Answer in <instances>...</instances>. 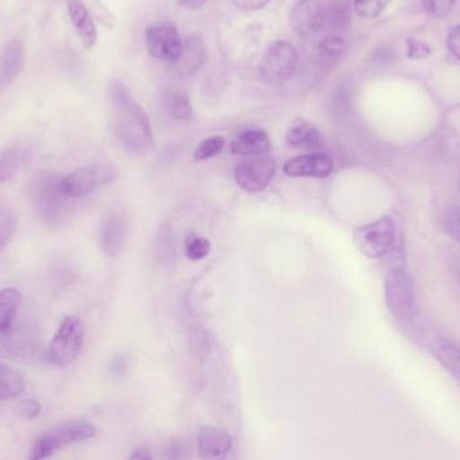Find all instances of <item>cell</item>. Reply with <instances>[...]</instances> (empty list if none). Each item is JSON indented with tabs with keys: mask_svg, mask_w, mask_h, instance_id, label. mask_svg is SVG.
<instances>
[{
	"mask_svg": "<svg viewBox=\"0 0 460 460\" xmlns=\"http://www.w3.org/2000/svg\"><path fill=\"white\" fill-rule=\"evenodd\" d=\"M64 177L53 172H40L31 183V201L45 223L56 226L66 217L72 199L62 188Z\"/></svg>",
	"mask_w": 460,
	"mask_h": 460,
	"instance_id": "1",
	"label": "cell"
},
{
	"mask_svg": "<svg viewBox=\"0 0 460 460\" xmlns=\"http://www.w3.org/2000/svg\"><path fill=\"white\" fill-rule=\"evenodd\" d=\"M85 342V324L77 316H66L48 349V358L57 367H67L80 356Z\"/></svg>",
	"mask_w": 460,
	"mask_h": 460,
	"instance_id": "2",
	"label": "cell"
},
{
	"mask_svg": "<svg viewBox=\"0 0 460 460\" xmlns=\"http://www.w3.org/2000/svg\"><path fill=\"white\" fill-rule=\"evenodd\" d=\"M96 437V429L85 421L61 424L35 443L29 460H45L73 443L84 442Z\"/></svg>",
	"mask_w": 460,
	"mask_h": 460,
	"instance_id": "3",
	"label": "cell"
},
{
	"mask_svg": "<svg viewBox=\"0 0 460 460\" xmlns=\"http://www.w3.org/2000/svg\"><path fill=\"white\" fill-rule=\"evenodd\" d=\"M299 64V53L286 40H276L260 59L261 77L270 85H281L295 75Z\"/></svg>",
	"mask_w": 460,
	"mask_h": 460,
	"instance_id": "4",
	"label": "cell"
},
{
	"mask_svg": "<svg viewBox=\"0 0 460 460\" xmlns=\"http://www.w3.org/2000/svg\"><path fill=\"white\" fill-rule=\"evenodd\" d=\"M385 302L396 318L411 321L416 315L415 289L410 273L402 267L389 270L385 279Z\"/></svg>",
	"mask_w": 460,
	"mask_h": 460,
	"instance_id": "5",
	"label": "cell"
},
{
	"mask_svg": "<svg viewBox=\"0 0 460 460\" xmlns=\"http://www.w3.org/2000/svg\"><path fill=\"white\" fill-rule=\"evenodd\" d=\"M396 241V224L389 216L378 218L367 226H359L354 232L357 248L369 257L380 259L385 256Z\"/></svg>",
	"mask_w": 460,
	"mask_h": 460,
	"instance_id": "6",
	"label": "cell"
},
{
	"mask_svg": "<svg viewBox=\"0 0 460 460\" xmlns=\"http://www.w3.org/2000/svg\"><path fill=\"white\" fill-rule=\"evenodd\" d=\"M146 46L154 58L161 61H180L183 53V40H181L177 27L169 22L151 24L146 30Z\"/></svg>",
	"mask_w": 460,
	"mask_h": 460,
	"instance_id": "7",
	"label": "cell"
},
{
	"mask_svg": "<svg viewBox=\"0 0 460 460\" xmlns=\"http://www.w3.org/2000/svg\"><path fill=\"white\" fill-rule=\"evenodd\" d=\"M278 164L275 159L261 158L246 159L240 162L234 169V180L238 188L248 193H259L264 190L275 177Z\"/></svg>",
	"mask_w": 460,
	"mask_h": 460,
	"instance_id": "8",
	"label": "cell"
},
{
	"mask_svg": "<svg viewBox=\"0 0 460 460\" xmlns=\"http://www.w3.org/2000/svg\"><path fill=\"white\" fill-rule=\"evenodd\" d=\"M113 170L107 166H88L75 170L62 180V188L69 199H78L89 196L97 186L105 185L112 180Z\"/></svg>",
	"mask_w": 460,
	"mask_h": 460,
	"instance_id": "9",
	"label": "cell"
},
{
	"mask_svg": "<svg viewBox=\"0 0 460 460\" xmlns=\"http://www.w3.org/2000/svg\"><path fill=\"white\" fill-rule=\"evenodd\" d=\"M326 7L321 0H299L289 11V27L300 37L318 34L326 23Z\"/></svg>",
	"mask_w": 460,
	"mask_h": 460,
	"instance_id": "10",
	"label": "cell"
},
{
	"mask_svg": "<svg viewBox=\"0 0 460 460\" xmlns=\"http://www.w3.org/2000/svg\"><path fill=\"white\" fill-rule=\"evenodd\" d=\"M111 99H112L116 110L120 113L121 119L119 123L139 129L147 137L148 142L153 143V128H151L150 119L145 110L132 99L123 84L116 83L111 86Z\"/></svg>",
	"mask_w": 460,
	"mask_h": 460,
	"instance_id": "11",
	"label": "cell"
},
{
	"mask_svg": "<svg viewBox=\"0 0 460 460\" xmlns=\"http://www.w3.org/2000/svg\"><path fill=\"white\" fill-rule=\"evenodd\" d=\"M334 170V162L327 154L297 156L284 164V174L291 178H327Z\"/></svg>",
	"mask_w": 460,
	"mask_h": 460,
	"instance_id": "12",
	"label": "cell"
},
{
	"mask_svg": "<svg viewBox=\"0 0 460 460\" xmlns=\"http://www.w3.org/2000/svg\"><path fill=\"white\" fill-rule=\"evenodd\" d=\"M232 446V437L226 429L207 426L199 431V453L202 460H226Z\"/></svg>",
	"mask_w": 460,
	"mask_h": 460,
	"instance_id": "13",
	"label": "cell"
},
{
	"mask_svg": "<svg viewBox=\"0 0 460 460\" xmlns=\"http://www.w3.org/2000/svg\"><path fill=\"white\" fill-rule=\"evenodd\" d=\"M127 221L119 215L102 221L99 230V246L107 257H116L123 252L127 240Z\"/></svg>",
	"mask_w": 460,
	"mask_h": 460,
	"instance_id": "14",
	"label": "cell"
},
{
	"mask_svg": "<svg viewBox=\"0 0 460 460\" xmlns=\"http://www.w3.org/2000/svg\"><path fill=\"white\" fill-rule=\"evenodd\" d=\"M67 13L84 48L92 49L97 43V29L91 13L83 0H66Z\"/></svg>",
	"mask_w": 460,
	"mask_h": 460,
	"instance_id": "15",
	"label": "cell"
},
{
	"mask_svg": "<svg viewBox=\"0 0 460 460\" xmlns=\"http://www.w3.org/2000/svg\"><path fill=\"white\" fill-rule=\"evenodd\" d=\"M270 150V140L267 132L261 129H248L233 139L230 151L234 155L262 156Z\"/></svg>",
	"mask_w": 460,
	"mask_h": 460,
	"instance_id": "16",
	"label": "cell"
},
{
	"mask_svg": "<svg viewBox=\"0 0 460 460\" xmlns=\"http://www.w3.org/2000/svg\"><path fill=\"white\" fill-rule=\"evenodd\" d=\"M24 65V45L22 40H13L3 48L0 53V84L8 85L13 83Z\"/></svg>",
	"mask_w": 460,
	"mask_h": 460,
	"instance_id": "17",
	"label": "cell"
},
{
	"mask_svg": "<svg viewBox=\"0 0 460 460\" xmlns=\"http://www.w3.org/2000/svg\"><path fill=\"white\" fill-rule=\"evenodd\" d=\"M286 140L292 147L302 148V150L318 148L323 145V137H322L321 131L310 121L303 120V119H296L289 124L286 132Z\"/></svg>",
	"mask_w": 460,
	"mask_h": 460,
	"instance_id": "18",
	"label": "cell"
},
{
	"mask_svg": "<svg viewBox=\"0 0 460 460\" xmlns=\"http://www.w3.org/2000/svg\"><path fill=\"white\" fill-rule=\"evenodd\" d=\"M431 353L440 365L460 383V348L445 337L435 338L431 343Z\"/></svg>",
	"mask_w": 460,
	"mask_h": 460,
	"instance_id": "19",
	"label": "cell"
},
{
	"mask_svg": "<svg viewBox=\"0 0 460 460\" xmlns=\"http://www.w3.org/2000/svg\"><path fill=\"white\" fill-rule=\"evenodd\" d=\"M164 111L167 115L175 120L190 121L193 119V107H191L189 94L182 89L167 88L162 96Z\"/></svg>",
	"mask_w": 460,
	"mask_h": 460,
	"instance_id": "20",
	"label": "cell"
},
{
	"mask_svg": "<svg viewBox=\"0 0 460 460\" xmlns=\"http://www.w3.org/2000/svg\"><path fill=\"white\" fill-rule=\"evenodd\" d=\"M155 259L164 268L172 267L177 260V238L170 223H164L156 235Z\"/></svg>",
	"mask_w": 460,
	"mask_h": 460,
	"instance_id": "21",
	"label": "cell"
},
{
	"mask_svg": "<svg viewBox=\"0 0 460 460\" xmlns=\"http://www.w3.org/2000/svg\"><path fill=\"white\" fill-rule=\"evenodd\" d=\"M22 305V294L15 288L0 291V334H8Z\"/></svg>",
	"mask_w": 460,
	"mask_h": 460,
	"instance_id": "22",
	"label": "cell"
},
{
	"mask_svg": "<svg viewBox=\"0 0 460 460\" xmlns=\"http://www.w3.org/2000/svg\"><path fill=\"white\" fill-rule=\"evenodd\" d=\"M205 57H207V50H205L204 43L199 38L191 37L183 42L182 57L177 64H180L181 70L185 75H190L191 73L197 72L202 66Z\"/></svg>",
	"mask_w": 460,
	"mask_h": 460,
	"instance_id": "23",
	"label": "cell"
},
{
	"mask_svg": "<svg viewBox=\"0 0 460 460\" xmlns=\"http://www.w3.org/2000/svg\"><path fill=\"white\" fill-rule=\"evenodd\" d=\"M216 341L212 332L202 326L191 327L189 332V348L191 354L201 362L208 361L215 350Z\"/></svg>",
	"mask_w": 460,
	"mask_h": 460,
	"instance_id": "24",
	"label": "cell"
},
{
	"mask_svg": "<svg viewBox=\"0 0 460 460\" xmlns=\"http://www.w3.org/2000/svg\"><path fill=\"white\" fill-rule=\"evenodd\" d=\"M24 380L21 373L0 364V400L15 399L23 392Z\"/></svg>",
	"mask_w": 460,
	"mask_h": 460,
	"instance_id": "25",
	"label": "cell"
},
{
	"mask_svg": "<svg viewBox=\"0 0 460 460\" xmlns=\"http://www.w3.org/2000/svg\"><path fill=\"white\" fill-rule=\"evenodd\" d=\"M29 153L24 148L15 147L0 154V185L10 181L26 162Z\"/></svg>",
	"mask_w": 460,
	"mask_h": 460,
	"instance_id": "26",
	"label": "cell"
},
{
	"mask_svg": "<svg viewBox=\"0 0 460 460\" xmlns=\"http://www.w3.org/2000/svg\"><path fill=\"white\" fill-rule=\"evenodd\" d=\"M18 230V217L11 208L0 205V251L13 240Z\"/></svg>",
	"mask_w": 460,
	"mask_h": 460,
	"instance_id": "27",
	"label": "cell"
},
{
	"mask_svg": "<svg viewBox=\"0 0 460 460\" xmlns=\"http://www.w3.org/2000/svg\"><path fill=\"white\" fill-rule=\"evenodd\" d=\"M389 0H353L354 11L362 19L378 18L388 7Z\"/></svg>",
	"mask_w": 460,
	"mask_h": 460,
	"instance_id": "28",
	"label": "cell"
},
{
	"mask_svg": "<svg viewBox=\"0 0 460 460\" xmlns=\"http://www.w3.org/2000/svg\"><path fill=\"white\" fill-rule=\"evenodd\" d=\"M226 147V139L223 137H212L202 140L199 147L194 153V159L197 162L208 161V159L215 158Z\"/></svg>",
	"mask_w": 460,
	"mask_h": 460,
	"instance_id": "29",
	"label": "cell"
},
{
	"mask_svg": "<svg viewBox=\"0 0 460 460\" xmlns=\"http://www.w3.org/2000/svg\"><path fill=\"white\" fill-rule=\"evenodd\" d=\"M84 4L88 8L91 13L92 18L96 19L100 24L107 27V29H113L116 24V18L100 0H83Z\"/></svg>",
	"mask_w": 460,
	"mask_h": 460,
	"instance_id": "30",
	"label": "cell"
},
{
	"mask_svg": "<svg viewBox=\"0 0 460 460\" xmlns=\"http://www.w3.org/2000/svg\"><path fill=\"white\" fill-rule=\"evenodd\" d=\"M210 253V241L205 237H191L186 243V256L191 261H199Z\"/></svg>",
	"mask_w": 460,
	"mask_h": 460,
	"instance_id": "31",
	"label": "cell"
},
{
	"mask_svg": "<svg viewBox=\"0 0 460 460\" xmlns=\"http://www.w3.org/2000/svg\"><path fill=\"white\" fill-rule=\"evenodd\" d=\"M443 226H445L446 233L450 235L453 240L460 243V207L454 205L448 208L443 217Z\"/></svg>",
	"mask_w": 460,
	"mask_h": 460,
	"instance_id": "32",
	"label": "cell"
},
{
	"mask_svg": "<svg viewBox=\"0 0 460 460\" xmlns=\"http://www.w3.org/2000/svg\"><path fill=\"white\" fill-rule=\"evenodd\" d=\"M419 2L429 15L442 18L454 10L458 0H419Z\"/></svg>",
	"mask_w": 460,
	"mask_h": 460,
	"instance_id": "33",
	"label": "cell"
},
{
	"mask_svg": "<svg viewBox=\"0 0 460 460\" xmlns=\"http://www.w3.org/2000/svg\"><path fill=\"white\" fill-rule=\"evenodd\" d=\"M408 53L407 57L410 59H424L429 58L432 54V49L427 45L426 42L421 40L408 38L407 40Z\"/></svg>",
	"mask_w": 460,
	"mask_h": 460,
	"instance_id": "34",
	"label": "cell"
},
{
	"mask_svg": "<svg viewBox=\"0 0 460 460\" xmlns=\"http://www.w3.org/2000/svg\"><path fill=\"white\" fill-rule=\"evenodd\" d=\"M448 51L460 61V23L451 27L446 37Z\"/></svg>",
	"mask_w": 460,
	"mask_h": 460,
	"instance_id": "35",
	"label": "cell"
},
{
	"mask_svg": "<svg viewBox=\"0 0 460 460\" xmlns=\"http://www.w3.org/2000/svg\"><path fill=\"white\" fill-rule=\"evenodd\" d=\"M343 46H345V43H343L342 38L329 37L322 42L321 50L322 53H326L327 56L337 57L342 53Z\"/></svg>",
	"mask_w": 460,
	"mask_h": 460,
	"instance_id": "36",
	"label": "cell"
},
{
	"mask_svg": "<svg viewBox=\"0 0 460 460\" xmlns=\"http://www.w3.org/2000/svg\"><path fill=\"white\" fill-rule=\"evenodd\" d=\"M40 412V402H35V400H26V402H22L21 404H19L18 415L21 416V418L26 419V420L37 418Z\"/></svg>",
	"mask_w": 460,
	"mask_h": 460,
	"instance_id": "37",
	"label": "cell"
},
{
	"mask_svg": "<svg viewBox=\"0 0 460 460\" xmlns=\"http://www.w3.org/2000/svg\"><path fill=\"white\" fill-rule=\"evenodd\" d=\"M235 7L243 11H257L264 8L270 0H233Z\"/></svg>",
	"mask_w": 460,
	"mask_h": 460,
	"instance_id": "38",
	"label": "cell"
},
{
	"mask_svg": "<svg viewBox=\"0 0 460 460\" xmlns=\"http://www.w3.org/2000/svg\"><path fill=\"white\" fill-rule=\"evenodd\" d=\"M183 453H185V450H183L181 443L172 442L167 445L166 450H164V456L169 460H181L182 459Z\"/></svg>",
	"mask_w": 460,
	"mask_h": 460,
	"instance_id": "39",
	"label": "cell"
},
{
	"mask_svg": "<svg viewBox=\"0 0 460 460\" xmlns=\"http://www.w3.org/2000/svg\"><path fill=\"white\" fill-rule=\"evenodd\" d=\"M129 460H154V458L150 448L146 447V446H142V447L137 448V450L132 453Z\"/></svg>",
	"mask_w": 460,
	"mask_h": 460,
	"instance_id": "40",
	"label": "cell"
},
{
	"mask_svg": "<svg viewBox=\"0 0 460 460\" xmlns=\"http://www.w3.org/2000/svg\"><path fill=\"white\" fill-rule=\"evenodd\" d=\"M178 2L183 7L190 8V10H199V8L204 7L209 0H178Z\"/></svg>",
	"mask_w": 460,
	"mask_h": 460,
	"instance_id": "41",
	"label": "cell"
}]
</instances>
